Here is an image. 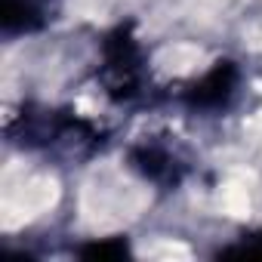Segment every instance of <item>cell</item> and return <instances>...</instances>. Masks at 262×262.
Returning a JSON list of instances; mask_svg holds the SVG:
<instances>
[{"instance_id":"cell-1","label":"cell","mask_w":262,"mask_h":262,"mask_svg":"<svg viewBox=\"0 0 262 262\" xmlns=\"http://www.w3.org/2000/svg\"><path fill=\"white\" fill-rule=\"evenodd\" d=\"M7 136L22 148L40 151H65L74 158H86L102 145V133L83 117L56 108L25 105L7 126Z\"/></svg>"},{"instance_id":"cell-2","label":"cell","mask_w":262,"mask_h":262,"mask_svg":"<svg viewBox=\"0 0 262 262\" xmlns=\"http://www.w3.org/2000/svg\"><path fill=\"white\" fill-rule=\"evenodd\" d=\"M102 90L114 102H133L145 86V56L133 34V25H117L102 40V65L96 71Z\"/></svg>"},{"instance_id":"cell-3","label":"cell","mask_w":262,"mask_h":262,"mask_svg":"<svg viewBox=\"0 0 262 262\" xmlns=\"http://www.w3.org/2000/svg\"><path fill=\"white\" fill-rule=\"evenodd\" d=\"M237 86H241V71L231 59H219L213 62L210 71H204L198 80H191L185 90H182V102L191 108V111H201V114H216V111H225L234 96H237Z\"/></svg>"},{"instance_id":"cell-4","label":"cell","mask_w":262,"mask_h":262,"mask_svg":"<svg viewBox=\"0 0 262 262\" xmlns=\"http://www.w3.org/2000/svg\"><path fill=\"white\" fill-rule=\"evenodd\" d=\"M129 167L161 188H179L185 179V161L164 142H139L129 148Z\"/></svg>"},{"instance_id":"cell-5","label":"cell","mask_w":262,"mask_h":262,"mask_svg":"<svg viewBox=\"0 0 262 262\" xmlns=\"http://www.w3.org/2000/svg\"><path fill=\"white\" fill-rule=\"evenodd\" d=\"M56 10H59V0H7L4 34L7 37L34 34L56 19Z\"/></svg>"},{"instance_id":"cell-6","label":"cell","mask_w":262,"mask_h":262,"mask_svg":"<svg viewBox=\"0 0 262 262\" xmlns=\"http://www.w3.org/2000/svg\"><path fill=\"white\" fill-rule=\"evenodd\" d=\"M129 253V247H126V241L123 237H105V241H93V244H86V247H80L77 250V256H83V259H123Z\"/></svg>"},{"instance_id":"cell-7","label":"cell","mask_w":262,"mask_h":262,"mask_svg":"<svg viewBox=\"0 0 262 262\" xmlns=\"http://www.w3.org/2000/svg\"><path fill=\"white\" fill-rule=\"evenodd\" d=\"M219 256H262V231L244 237L237 247H228V250H222Z\"/></svg>"}]
</instances>
